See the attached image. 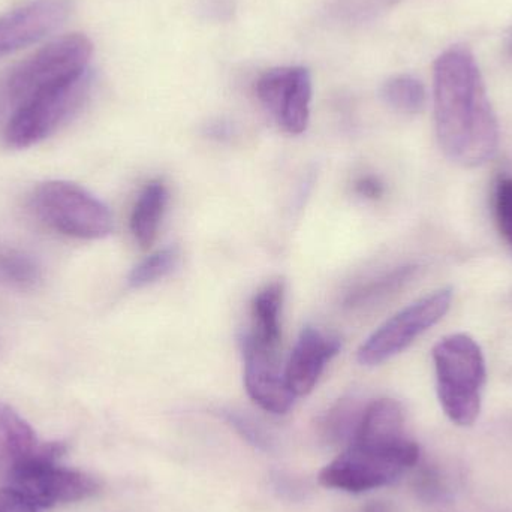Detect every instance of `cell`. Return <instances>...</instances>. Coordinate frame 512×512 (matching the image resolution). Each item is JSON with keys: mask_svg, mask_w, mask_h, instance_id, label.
Wrapping results in <instances>:
<instances>
[{"mask_svg": "<svg viewBox=\"0 0 512 512\" xmlns=\"http://www.w3.org/2000/svg\"><path fill=\"white\" fill-rule=\"evenodd\" d=\"M417 265H403L394 268L390 273L382 274L378 279L370 280L364 285L358 286L354 291L349 292L345 304L349 309H364V307L375 306L381 303L390 295L408 285L417 273Z\"/></svg>", "mask_w": 512, "mask_h": 512, "instance_id": "e0dca14e", "label": "cell"}, {"mask_svg": "<svg viewBox=\"0 0 512 512\" xmlns=\"http://www.w3.org/2000/svg\"><path fill=\"white\" fill-rule=\"evenodd\" d=\"M9 107L8 98H6L5 87H3V80L0 81V116H2L3 111Z\"/></svg>", "mask_w": 512, "mask_h": 512, "instance_id": "cb8c5ba5", "label": "cell"}, {"mask_svg": "<svg viewBox=\"0 0 512 512\" xmlns=\"http://www.w3.org/2000/svg\"><path fill=\"white\" fill-rule=\"evenodd\" d=\"M436 390L447 417L472 426L480 417L487 369L480 345L468 334H451L433 348Z\"/></svg>", "mask_w": 512, "mask_h": 512, "instance_id": "7a4b0ae2", "label": "cell"}, {"mask_svg": "<svg viewBox=\"0 0 512 512\" xmlns=\"http://www.w3.org/2000/svg\"><path fill=\"white\" fill-rule=\"evenodd\" d=\"M385 104L405 114H417L426 107V89L412 75H396L385 81L381 90Z\"/></svg>", "mask_w": 512, "mask_h": 512, "instance_id": "ac0fdd59", "label": "cell"}, {"mask_svg": "<svg viewBox=\"0 0 512 512\" xmlns=\"http://www.w3.org/2000/svg\"><path fill=\"white\" fill-rule=\"evenodd\" d=\"M355 192L366 200H379L384 195V185L373 176H364L355 182Z\"/></svg>", "mask_w": 512, "mask_h": 512, "instance_id": "603a6c76", "label": "cell"}, {"mask_svg": "<svg viewBox=\"0 0 512 512\" xmlns=\"http://www.w3.org/2000/svg\"><path fill=\"white\" fill-rule=\"evenodd\" d=\"M180 264L179 248H165L147 256L137 267L132 268L128 277L129 286L144 288L173 273Z\"/></svg>", "mask_w": 512, "mask_h": 512, "instance_id": "d6986e66", "label": "cell"}, {"mask_svg": "<svg viewBox=\"0 0 512 512\" xmlns=\"http://www.w3.org/2000/svg\"><path fill=\"white\" fill-rule=\"evenodd\" d=\"M65 453V445L27 463L15 474L9 487L23 493L33 505L53 508L92 498L99 492V483L84 472L63 468L57 460Z\"/></svg>", "mask_w": 512, "mask_h": 512, "instance_id": "ba28073f", "label": "cell"}, {"mask_svg": "<svg viewBox=\"0 0 512 512\" xmlns=\"http://www.w3.org/2000/svg\"><path fill=\"white\" fill-rule=\"evenodd\" d=\"M352 441L384 450H408L417 445L406 435L405 412L393 399H379L367 406Z\"/></svg>", "mask_w": 512, "mask_h": 512, "instance_id": "5bb4252c", "label": "cell"}, {"mask_svg": "<svg viewBox=\"0 0 512 512\" xmlns=\"http://www.w3.org/2000/svg\"><path fill=\"white\" fill-rule=\"evenodd\" d=\"M36 505H33L23 493L12 487L0 489V512H36Z\"/></svg>", "mask_w": 512, "mask_h": 512, "instance_id": "7402d4cb", "label": "cell"}, {"mask_svg": "<svg viewBox=\"0 0 512 512\" xmlns=\"http://www.w3.org/2000/svg\"><path fill=\"white\" fill-rule=\"evenodd\" d=\"M243 360L249 397L264 411L286 414L295 396L286 384L285 373L280 372L279 354L243 345Z\"/></svg>", "mask_w": 512, "mask_h": 512, "instance_id": "7c38bea8", "label": "cell"}, {"mask_svg": "<svg viewBox=\"0 0 512 512\" xmlns=\"http://www.w3.org/2000/svg\"><path fill=\"white\" fill-rule=\"evenodd\" d=\"M312 75L303 66H280L256 81L262 107L288 134H303L309 125Z\"/></svg>", "mask_w": 512, "mask_h": 512, "instance_id": "9c48e42d", "label": "cell"}, {"mask_svg": "<svg viewBox=\"0 0 512 512\" xmlns=\"http://www.w3.org/2000/svg\"><path fill=\"white\" fill-rule=\"evenodd\" d=\"M92 72L33 96L12 111L5 129V140L14 149H27L41 143L78 113L89 98Z\"/></svg>", "mask_w": 512, "mask_h": 512, "instance_id": "5b68a950", "label": "cell"}, {"mask_svg": "<svg viewBox=\"0 0 512 512\" xmlns=\"http://www.w3.org/2000/svg\"><path fill=\"white\" fill-rule=\"evenodd\" d=\"M363 512H390L388 511V508L385 507L384 504H370L367 505L366 508H364Z\"/></svg>", "mask_w": 512, "mask_h": 512, "instance_id": "d4e9b609", "label": "cell"}, {"mask_svg": "<svg viewBox=\"0 0 512 512\" xmlns=\"http://www.w3.org/2000/svg\"><path fill=\"white\" fill-rule=\"evenodd\" d=\"M493 206L499 231L512 248V177L504 176L496 182Z\"/></svg>", "mask_w": 512, "mask_h": 512, "instance_id": "44dd1931", "label": "cell"}, {"mask_svg": "<svg viewBox=\"0 0 512 512\" xmlns=\"http://www.w3.org/2000/svg\"><path fill=\"white\" fill-rule=\"evenodd\" d=\"M60 442L41 444L32 427L11 408L0 402V481L11 483L27 463L60 447Z\"/></svg>", "mask_w": 512, "mask_h": 512, "instance_id": "4fadbf2b", "label": "cell"}, {"mask_svg": "<svg viewBox=\"0 0 512 512\" xmlns=\"http://www.w3.org/2000/svg\"><path fill=\"white\" fill-rule=\"evenodd\" d=\"M92 54V41L81 33L62 36L45 45L3 80L9 107L14 111L33 96L86 74Z\"/></svg>", "mask_w": 512, "mask_h": 512, "instance_id": "3957f363", "label": "cell"}, {"mask_svg": "<svg viewBox=\"0 0 512 512\" xmlns=\"http://www.w3.org/2000/svg\"><path fill=\"white\" fill-rule=\"evenodd\" d=\"M41 276L38 264L17 251H0V282L15 288H30Z\"/></svg>", "mask_w": 512, "mask_h": 512, "instance_id": "ffe728a7", "label": "cell"}, {"mask_svg": "<svg viewBox=\"0 0 512 512\" xmlns=\"http://www.w3.org/2000/svg\"><path fill=\"white\" fill-rule=\"evenodd\" d=\"M342 349L337 337L328 336L315 327L301 331L285 367V379L295 397L306 396L315 388L325 366Z\"/></svg>", "mask_w": 512, "mask_h": 512, "instance_id": "8fae6325", "label": "cell"}, {"mask_svg": "<svg viewBox=\"0 0 512 512\" xmlns=\"http://www.w3.org/2000/svg\"><path fill=\"white\" fill-rule=\"evenodd\" d=\"M167 201V188L159 180L147 183L138 197L132 210L131 231L141 248L149 249L155 243Z\"/></svg>", "mask_w": 512, "mask_h": 512, "instance_id": "2e32d148", "label": "cell"}, {"mask_svg": "<svg viewBox=\"0 0 512 512\" xmlns=\"http://www.w3.org/2000/svg\"><path fill=\"white\" fill-rule=\"evenodd\" d=\"M418 457V445L408 450H384L352 441L345 453L322 469L319 483L327 489L367 492L393 483L418 462Z\"/></svg>", "mask_w": 512, "mask_h": 512, "instance_id": "8992f818", "label": "cell"}, {"mask_svg": "<svg viewBox=\"0 0 512 512\" xmlns=\"http://www.w3.org/2000/svg\"><path fill=\"white\" fill-rule=\"evenodd\" d=\"M285 286L282 282L265 285L255 295L251 307V330L243 337V345L252 346L259 351L279 354L282 342V313Z\"/></svg>", "mask_w": 512, "mask_h": 512, "instance_id": "9a60e30c", "label": "cell"}, {"mask_svg": "<svg viewBox=\"0 0 512 512\" xmlns=\"http://www.w3.org/2000/svg\"><path fill=\"white\" fill-rule=\"evenodd\" d=\"M508 51H510V54L512 56V33L510 35V41H508Z\"/></svg>", "mask_w": 512, "mask_h": 512, "instance_id": "484cf974", "label": "cell"}, {"mask_svg": "<svg viewBox=\"0 0 512 512\" xmlns=\"http://www.w3.org/2000/svg\"><path fill=\"white\" fill-rule=\"evenodd\" d=\"M453 303L451 289H439L400 310L373 331L358 349V363L373 367L396 357L415 342L417 337L438 324Z\"/></svg>", "mask_w": 512, "mask_h": 512, "instance_id": "52a82bcc", "label": "cell"}, {"mask_svg": "<svg viewBox=\"0 0 512 512\" xmlns=\"http://www.w3.org/2000/svg\"><path fill=\"white\" fill-rule=\"evenodd\" d=\"M433 101L439 146L451 162L475 168L495 156L498 120L471 51L453 47L438 57Z\"/></svg>", "mask_w": 512, "mask_h": 512, "instance_id": "6da1fadb", "label": "cell"}, {"mask_svg": "<svg viewBox=\"0 0 512 512\" xmlns=\"http://www.w3.org/2000/svg\"><path fill=\"white\" fill-rule=\"evenodd\" d=\"M72 12V0H35L0 17V59L56 32Z\"/></svg>", "mask_w": 512, "mask_h": 512, "instance_id": "30bf717a", "label": "cell"}, {"mask_svg": "<svg viewBox=\"0 0 512 512\" xmlns=\"http://www.w3.org/2000/svg\"><path fill=\"white\" fill-rule=\"evenodd\" d=\"M30 206L42 224L74 239H104L113 231L108 207L75 183H42L33 192Z\"/></svg>", "mask_w": 512, "mask_h": 512, "instance_id": "277c9868", "label": "cell"}]
</instances>
